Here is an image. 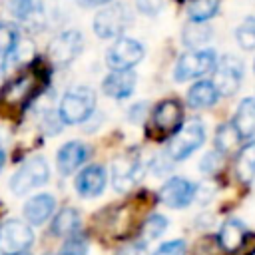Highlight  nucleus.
I'll return each mask as SVG.
<instances>
[{
    "label": "nucleus",
    "instance_id": "11",
    "mask_svg": "<svg viewBox=\"0 0 255 255\" xmlns=\"http://www.w3.org/2000/svg\"><path fill=\"white\" fill-rule=\"evenodd\" d=\"M82 46H84L82 32H78V30L62 32V34H58L50 42V46H48V58L56 66H68L82 52Z\"/></svg>",
    "mask_w": 255,
    "mask_h": 255
},
{
    "label": "nucleus",
    "instance_id": "3",
    "mask_svg": "<svg viewBox=\"0 0 255 255\" xmlns=\"http://www.w3.org/2000/svg\"><path fill=\"white\" fill-rule=\"evenodd\" d=\"M129 22H131V16H129L128 6L120 4V2H112V4H106V8H102L96 14L92 26L100 38L108 40V38L122 36V32L128 28Z\"/></svg>",
    "mask_w": 255,
    "mask_h": 255
},
{
    "label": "nucleus",
    "instance_id": "10",
    "mask_svg": "<svg viewBox=\"0 0 255 255\" xmlns=\"http://www.w3.org/2000/svg\"><path fill=\"white\" fill-rule=\"evenodd\" d=\"M213 86L219 96H233L243 78V62L235 56H223L213 68Z\"/></svg>",
    "mask_w": 255,
    "mask_h": 255
},
{
    "label": "nucleus",
    "instance_id": "32",
    "mask_svg": "<svg viewBox=\"0 0 255 255\" xmlns=\"http://www.w3.org/2000/svg\"><path fill=\"white\" fill-rule=\"evenodd\" d=\"M135 2H137L139 12H143L147 16H155L165 6V0H135Z\"/></svg>",
    "mask_w": 255,
    "mask_h": 255
},
{
    "label": "nucleus",
    "instance_id": "36",
    "mask_svg": "<svg viewBox=\"0 0 255 255\" xmlns=\"http://www.w3.org/2000/svg\"><path fill=\"white\" fill-rule=\"evenodd\" d=\"M82 6H88V8H92V6H106V4H112V0H78Z\"/></svg>",
    "mask_w": 255,
    "mask_h": 255
},
{
    "label": "nucleus",
    "instance_id": "25",
    "mask_svg": "<svg viewBox=\"0 0 255 255\" xmlns=\"http://www.w3.org/2000/svg\"><path fill=\"white\" fill-rule=\"evenodd\" d=\"M165 227H167V219L159 213H153L141 225V239L143 241H153L165 231Z\"/></svg>",
    "mask_w": 255,
    "mask_h": 255
},
{
    "label": "nucleus",
    "instance_id": "37",
    "mask_svg": "<svg viewBox=\"0 0 255 255\" xmlns=\"http://www.w3.org/2000/svg\"><path fill=\"white\" fill-rule=\"evenodd\" d=\"M2 165H4V153L0 151V169H2Z\"/></svg>",
    "mask_w": 255,
    "mask_h": 255
},
{
    "label": "nucleus",
    "instance_id": "1",
    "mask_svg": "<svg viewBox=\"0 0 255 255\" xmlns=\"http://www.w3.org/2000/svg\"><path fill=\"white\" fill-rule=\"evenodd\" d=\"M94 108H96V92L88 86H76L62 96L58 116L62 124L68 126L84 124L94 114Z\"/></svg>",
    "mask_w": 255,
    "mask_h": 255
},
{
    "label": "nucleus",
    "instance_id": "34",
    "mask_svg": "<svg viewBox=\"0 0 255 255\" xmlns=\"http://www.w3.org/2000/svg\"><path fill=\"white\" fill-rule=\"evenodd\" d=\"M141 110H145V104H137V106H133L131 110H129V120L131 122H139L141 120Z\"/></svg>",
    "mask_w": 255,
    "mask_h": 255
},
{
    "label": "nucleus",
    "instance_id": "31",
    "mask_svg": "<svg viewBox=\"0 0 255 255\" xmlns=\"http://www.w3.org/2000/svg\"><path fill=\"white\" fill-rule=\"evenodd\" d=\"M153 255H185V243L181 239H173L163 243Z\"/></svg>",
    "mask_w": 255,
    "mask_h": 255
},
{
    "label": "nucleus",
    "instance_id": "33",
    "mask_svg": "<svg viewBox=\"0 0 255 255\" xmlns=\"http://www.w3.org/2000/svg\"><path fill=\"white\" fill-rule=\"evenodd\" d=\"M219 165H221V151H211L201 159V171L205 173H213Z\"/></svg>",
    "mask_w": 255,
    "mask_h": 255
},
{
    "label": "nucleus",
    "instance_id": "5",
    "mask_svg": "<svg viewBox=\"0 0 255 255\" xmlns=\"http://www.w3.org/2000/svg\"><path fill=\"white\" fill-rule=\"evenodd\" d=\"M203 139H205L203 124L199 120H191L183 128L177 129V133L173 135V139L167 145V155L173 161H181V159L189 157L197 147H201Z\"/></svg>",
    "mask_w": 255,
    "mask_h": 255
},
{
    "label": "nucleus",
    "instance_id": "8",
    "mask_svg": "<svg viewBox=\"0 0 255 255\" xmlns=\"http://www.w3.org/2000/svg\"><path fill=\"white\" fill-rule=\"evenodd\" d=\"M217 60H215V52L213 50H193L183 54L173 70V78L177 82H185V80H193L199 76H205L207 72H211L215 68Z\"/></svg>",
    "mask_w": 255,
    "mask_h": 255
},
{
    "label": "nucleus",
    "instance_id": "9",
    "mask_svg": "<svg viewBox=\"0 0 255 255\" xmlns=\"http://www.w3.org/2000/svg\"><path fill=\"white\" fill-rule=\"evenodd\" d=\"M183 120V110L181 104L173 98H167L163 102H159L153 112H151V122H149V133L155 135H169L175 129H179Z\"/></svg>",
    "mask_w": 255,
    "mask_h": 255
},
{
    "label": "nucleus",
    "instance_id": "20",
    "mask_svg": "<svg viewBox=\"0 0 255 255\" xmlns=\"http://www.w3.org/2000/svg\"><path fill=\"white\" fill-rule=\"evenodd\" d=\"M219 92L215 90L213 82H197L187 92V104L191 108H209L217 102Z\"/></svg>",
    "mask_w": 255,
    "mask_h": 255
},
{
    "label": "nucleus",
    "instance_id": "2",
    "mask_svg": "<svg viewBox=\"0 0 255 255\" xmlns=\"http://www.w3.org/2000/svg\"><path fill=\"white\" fill-rule=\"evenodd\" d=\"M38 82H40V74L34 70L10 80L0 92V102L10 108H20V110L26 108L42 92Z\"/></svg>",
    "mask_w": 255,
    "mask_h": 255
},
{
    "label": "nucleus",
    "instance_id": "38",
    "mask_svg": "<svg viewBox=\"0 0 255 255\" xmlns=\"http://www.w3.org/2000/svg\"><path fill=\"white\" fill-rule=\"evenodd\" d=\"M18 255H28V251H26V253H18Z\"/></svg>",
    "mask_w": 255,
    "mask_h": 255
},
{
    "label": "nucleus",
    "instance_id": "12",
    "mask_svg": "<svg viewBox=\"0 0 255 255\" xmlns=\"http://www.w3.org/2000/svg\"><path fill=\"white\" fill-rule=\"evenodd\" d=\"M143 175V163L137 155H122L112 161V185L118 191L131 189Z\"/></svg>",
    "mask_w": 255,
    "mask_h": 255
},
{
    "label": "nucleus",
    "instance_id": "27",
    "mask_svg": "<svg viewBox=\"0 0 255 255\" xmlns=\"http://www.w3.org/2000/svg\"><path fill=\"white\" fill-rule=\"evenodd\" d=\"M18 42H20V36L16 26L8 22H0V56L4 58L6 54H10Z\"/></svg>",
    "mask_w": 255,
    "mask_h": 255
},
{
    "label": "nucleus",
    "instance_id": "6",
    "mask_svg": "<svg viewBox=\"0 0 255 255\" xmlns=\"http://www.w3.org/2000/svg\"><path fill=\"white\" fill-rule=\"evenodd\" d=\"M34 243L32 227L20 219H8L0 225V255L26 253Z\"/></svg>",
    "mask_w": 255,
    "mask_h": 255
},
{
    "label": "nucleus",
    "instance_id": "29",
    "mask_svg": "<svg viewBox=\"0 0 255 255\" xmlns=\"http://www.w3.org/2000/svg\"><path fill=\"white\" fill-rule=\"evenodd\" d=\"M88 253V239L84 235H70L62 249H60V255H86Z\"/></svg>",
    "mask_w": 255,
    "mask_h": 255
},
{
    "label": "nucleus",
    "instance_id": "30",
    "mask_svg": "<svg viewBox=\"0 0 255 255\" xmlns=\"http://www.w3.org/2000/svg\"><path fill=\"white\" fill-rule=\"evenodd\" d=\"M10 12L20 20H32L34 16H38V10H36L32 0H12Z\"/></svg>",
    "mask_w": 255,
    "mask_h": 255
},
{
    "label": "nucleus",
    "instance_id": "4",
    "mask_svg": "<svg viewBox=\"0 0 255 255\" xmlns=\"http://www.w3.org/2000/svg\"><path fill=\"white\" fill-rule=\"evenodd\" d=\"M50 179V167L44 157H32L20 165L10 179V189L16 195H24L34 187L44 185Z\"/></svg>",
    "mask_w": 255,
    "mask_h": 255
},
{
    "label": "nucleus",
    "instance_id": "21",
    "mask_svg": "<svg viewBox=\"0 0 255 255\" xmlns=\"http://www.w3.org/2000/svg\"><path fill=\"white\" fill-rule=\"evenodd\" d=\"M80 227V213L74 207H64L52 221V235L58 237H70Z\"/></svg>",
    "mask_w": 255,
    "mask_h": 255
},
{
    "label": "nucleus",
    "instance_id": "28",
    "mask_svg": "<svg viewBox=\"0 0 255 255\" xmlns=\"http://www.w3.org/2000/svg\"><path fill=\"white\" fill-rule=\"evenodd\" d=\"M237 42L243 50H255V16L247 18L235 32Z\"/></svg>",
    "mask_w": 255,
    "mask_h": 255
},
{
    "label": "nucleus",
    "instance_id": "18",
    "mask_svg": "<svg viewBox=\"0 0 255 255\" xmlns=\"http://www.w3.org/2000/svg\"><path fill=\"white\" fill-rule=\"evenodd\" d=\"M217 239H219V245L225 251H237L247 239V229L239 219H227L221 225Z\"/></svg>",
    "mask_w": 255,
    "mask_h": 255
},
{
    "label": "nucleus",
    "instance_id": "7",
    "mask_svg": "<svg viewBox=\"0 0 255 255\" xmlns=\"http://www.w3.org/2000/svg\"><path fill=\"white\" fill-rule=\"evenodd\" d=\"M145 50L143 46L133 40V38H118L112 48L106 52V64L112 72H122V70H131L137 66L143 58Z\"/></svg>",
    "mask_w": 255,
    "mask_h": 255
},
{
    "label": "nucleus",
    "instance_id": "14",
    "mask_svg": "<svg viewBox=\"0 0 255 255\" xmlns=\"http://www.w3.org/2000/svg\"><path fill=\"white\" fill-rule=\"evenodd\" d=\"M88 153H90V149H88L86 143H82V141H68L66 145H62L58 149V157H56L58 171L62 175L74 173L88 159Z\"/></svg>",
    "mask_w": 255,
    "mask_h": 255
},
{
    "label": "nucleus",
    "instance_id": "39",
    "mask_svg": "<svg viewBox=\"0 0 255 255\" xmlns=\"http://www.w3.org/2000/svg\"><path fill=\"white\" fill-rule=\"evenodd\" d=\"M44 255H52V253H44Z\"/></svg>",
    "mask_w": 255,
    "mask_h": 255
},
{
    "label": "nucleus",
    "instance_id": "23",
    "mask_svg": "<svg viewBox=\"0 0 255 255\" xmlns=\"http://www.w3.org/2000/svg\"><path fill=\"white\" fill-rule=\"evenodd\" d=\"M209 38H211V28L205 22H189L181 34V40L187 48H199L205 42H209Z\"/></svg>",
    "mask_w": 255,
    "mask_h": 255
},
{
    "label": "nucleus",
    "instance_id": "22",
    "mask_svg": "<svg viewBox=\"0 0 255 255\" xmlns=\"http://www.w3.org/2000/svg\"><path fill=\"white\" fill-rule=\"evenodd\" d=\"M235 171H237V177L245 183L255 177V141L247 143L239 151L237 161H235Z\"/></svg>",
    "mask_w": 255,
    "mask_h": 255
},
{
    "label": "nucleus",
    "instance_id": "15",
    "mask_svg": "<svg viewBox=\"0 0 255 255\" xmlns=\"http://www.w3.org/2000/svg\"><path fill=\"white\" fill-rule=\"evenodd\" d=\"M106 187V171L102 165H88L76 177V191L82 197H96Z\"/></svg>",
    "mask_w": 255,
    "mask_h": 255
},
{
    "label": "nucleus",
    "instance_id": "24",
    "mask_svg": "<svg viewBox=\"0 0 255 255\" xmlns=\"http://www.w3.org/2000/svg\"><path fill=\"white\" fill-rule=\"evenodd\" d=\"M219 8V0H191L187 6V14L191 22H205L211 16H215Z\"/></svg>",
    "mask_w": 255,
    "mask_h": 255
},
{
    "label": "nucleus",
    "instance_id": "13",
    "mask_svg": "<svg viewBox=\"0 0 255 255\" xmlns=\"http://www.w3.org/2000/svg\"><path fill=\"white\" fill-rule=\"evenodd\" d=\"M197 193V187L183 179V177H171L167 179L161 189H159V199L161 203H165L167 207H173V209H181V207H187L193 197Z\"/></svg>",
    "mask_w": 255,
    "mask_h": 255
},
{
    "label": "nucleus",
    "instance_id": "17",
    "mask_svg": "<svg viewBox=\"0 0 255 255\" xmlns=\"http://www.w3.org/2000/svg\"><path fill=\"white\" fill-rule=\"evenodd\" d=\"M54 207H56L54 195H50V193H38L32 199L26 201V205H24V217L32 225H42L54 213Z\"/></svg>",
    "mask_w": 255,
    "mask_h": 255
},
{
    "label": "nucleus",
    "instance_id": "35",
    "mask_svg": "<svg viewBox=\"0 0 255 255\" xmlns=\"http://www.w3.org/2000/svg\"><path fill=\"white\" fill-rule=\"evenodd\" d=\"M116 255H143V251H141V247H124Z\"/></svg>",
    "mask_w": 255,
    "mask_h": 255
},
{
    "label": "nucleus",
    "instance_id": "26",
    "mask_svg": "<svg viewBox=\"0 0 255 255\" xmlns=\"http://www.w3.org/2000/svg\"><path fill=\"white\" fill-rule=\"evenodd\" d=\"M239 139H241V137H239L237 129L233 128V124H223V126L217 129V133H215V147H217V151L225 153V151H229Z\"/></svg>",
    "mask_w": 255,
    "mask_h": 255
},
{
    "label": "nucleus",
    "instance_id": "19",
    "mask_svg": "<svg viewBox=\"0 0 255 255\" xmlns=\"http://www.w3.org/2000/svg\"><path fill=\"white\" fill-rule=\"evenodd\" d=\"M231 124L237 129L239 137H251L255 133V100H251V98L243 100L239 104L237 114Z\"/></svg>",
    "mask_w": 255,
    "mask_h": 255
},
{
    "label": "nucleus",
    "instance_id": "16",
    "mask_svg": "<svg viewBox=\"0 0 255 255\" xmlns=\"http://www.w3.org/2000/svg\"><path fill=\"white\" fill-rule=\"evenodd\" d=\"M135 74L131 70H122V72H112L104 78V84H102V90L108 98H114V100H124L128 98L133 88H135Z\"/></svg>",
    "mask_w": 255,
    "mask_h": 255
}]
</instances>
